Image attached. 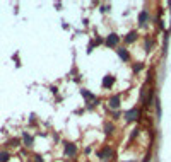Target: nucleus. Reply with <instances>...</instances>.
Here are the masks:
<instances>
[{"mask_svg":"<svg viewBox=\"0 0 171 162\" xmlns=\"http://www.w3.org/2000/svg\"><path fill=\"white\" fill-rule=\"evenodd\" d=\"M139 131H140V128H133L132 130V133H130V138H137V135H139Z\"/></svg>","mask_w":171,"mask_h":162,"instance_id":"obj_16","label":"nucleus"},{"mask_svg":"<svg viewBox=\"0 0 171 162\" xmlns=\"http://www.w3.org/2000/svg\"><path fill=\"white\" fill-rule=\"evenodd\" d=\"M113 84H115V77H113V75H106V77L103 79V87L110 89Z\"/></svg>","mask_w":171,"mask_h":162,"instance_id":"obj_10","label":"nucleus"},{"mask_svg":"<svg viewBox=\"0 0 171 162\" xmlns=\"http://www.w3.org/2000/svg\"><path fill=\"white\" fill-rule=\"evenodd\" d=\"M135 39H137V31H130L128 34L125 36V39H123V41H125V43H133Z\"/></svg>","mask_w":171,"mask_h":162,"instance_id":"obj_12","label":"nucleus"},{"mask_svg":"<svg viewBox=\"0 0 171 162\" xmlns=\"http://www.w3.org/2000/svg\"><path fill=\"white\" fill-rule=\"evenodd\" d=\"M81 94H82V97H84L86 101H94V94H93V92H89L87 89H82Z\"/></svg>","mask_w":171,"mask_h":162,"instance_id":"obj_14","label":"nucleus"},{"mask_svg":"<svg viewBox=\"0 0 171 162\" xmlns=\"http://www.w3.org/2000/svg\"><path fill=\"white\" fill-rule=\"evenodd\" d=\"M127 162H135V160H127Z\"/></svg>","mask_w":171,"mask_h":162,"instance_id":"obj_19","label":"nucleus"},{"mask_svg":"<svg viewBox=\"0 0 171 162\" xmlns=\"http://www.w3.org/2000/svg\"><path fill=\"white\" fill-rule=\"evenodd\" d=\"M33 143H34V136L29 135L28 131H23V145H24V147H28V149H31Z\"/></svg>","mask_w":171,"mask_h":162,"instance_id":"obj_4","label":"nucleus"},{"mask_svg":"<svg viewBox=\"0 0 171 162\" xmlns=\"http://www.w3.org/2000/svg\"><path fill=\"white\" fill-rule=\"evenodd\" d=\"M118 43H120V36L116 34V32L108 34L106 39H104V45H106L108 48H118Z\"/></svg>","mask_w":171,"mask_h":162,"instance_id":"obj_1","label":"nucleus"},{"mask_svg":"<svg viewBox=\"0 0 171 162\" xmlns=\"http://www.w3.org/2000/svg\"><path fill=\"white\" fill-rule=\"evenodd\" d=\"M33 159H34L33 162H43V157H41V155H34Z\"/></svg>","mask_w":171,"mask_h":162,"instance_id":"obj_18","label":"nucleus"},{"mask_svg":"<svg viewBox=\"0 0 171 162\" xmlns=\"http://www.w3.org/2000/svg\"><path fill=\"white\" fill-rule=\"evenodd\" d=\"M108 104H110L111 109L118 111L120 109V104H122V99H120V96H111L110 101H108Z\"/></svg>","mask_w":171,"mask_h":162,"instance_id":"obj_5","label":"nucleus"},{"mask_svg":"<svg viewBox=\"0 0 171 162\" xmlns=\"http://www.w3.org/2000/svg\"><path fill=\"white\" fill-rule=\"evenodd\" d=\"M145 67V65L144 63H135V65H133V67H132V70H133V74H139V72L140 70H142V68Z\"/></svg>","mask_w":171,"mask_h":162,"instance_id":"obj_15","label":"nucleus"},{"mask_svg":"<svg viewBox=\"0 0 171 162\" xmlns=\"http://www.w3.org/2000/svg\"><path fill=\"white\" fill-rule=\"evenodd\" d=\"M152 97H154V89H149V91H147V99L144 101V106H145V107H149V106H151Z\"/></svg>","mask_w":171,"mask_h":162,"instance_id":"obj_11","label":"nucleus"},{"mask_svg":"<svg viewBox=\"0 0 171 162\" xmlns=\"http://www.w3.org/2000/svg\"><path fill=\"white\" fill-rule=\"evenodd\" d=\"M9 160H10L9 150H0V162H9Z\"/></svg>","mask_w":171,"mask_h":162,"instance_id":"obj_13","label":"nucleus"},{"mask_svg":"<svg viewBox=\"0 0 171 162\" xmlns=\"http://www.w3.org/2000/svg\"><path fill=\"white\" fill-rule=\"evenodd\" d=\"M149 21V12L147 10H142V12L139 14V26H145Z\"/></svg>","mask_w":171,"mask_h":162,"instance_id":"obj_8","label":"nucleus"},{"mask_svg":"<svg viewBox=\"0 0 171 162\" xmlns=\"http://www.w3.org/2000/svg\"><path fill=\"white\" fill-rule=\"evenodd\" d=\"M77 152H79V147L75 145V143H68V142H65V147H63V154L67 157H75L77 155Z\"/></svg>","mask_w":171,"mask_h":162,"instance_id":"obj_2","label":"nucleus"},{"mask_svg":"<svg viewBox=\"0 0 171 162\" xmlns=\"http://www.w3.org/2000/svg\"><path fill=\"white\" fill-rule=\"evenodd\" d=\"M120 116H122V113H120V111H115V113H113V120H115V121L118 120Z\"/></svg>","mask_w":171,"mask_h":162,"instance_id":"obj_17","label":"nucleus"},{"mask_svg":"<svg viewBox=\"0 0 171 162\" xmlns=\"http://www.w3.org/2000/svg\"><path fill=\"white\" fill-rule=\"evenodd\" d=\"M139 118H140V111L137 109V107H133V109H130V111L125 113V121L127 123H132V121L139 120Z\"/></svg>","mask_w":171,"mask_h":162,"instance_id":"obj_3","label":"nucleus"},{"mask_svg":"<svg viewBox=\"0 0 171 162\" xmlns=\"http://www.w3.org/2000/svg\"><path fill=\"white\" fill-rule=\"evenodd\" d=\"M111 155H113V150H111L108 145H104L103 150H101V154H99V157H101V159H110Z\"/></svg>","mask_w":171,"mask_h":162,"instance_id":"obj_7","label":"nucleus"},{"mask_svg":"<svg viewBox=\"0 0 171 162\" xmlns=\"http://www.w3.org/2000/svg\"><path fill=\"white\" fill-rule=\"evenodd\" d=\"M116 55H118L120 58L123 60V62H130V53H128V50H125V48H116Z\"/></svg>","mask_w":171,"mask_h":162,"instance_id":"obj_6","label":"nucleus"},{"mask_svg":"<svg viewBox=\"0 0 171 162\" xmlns=\"http://www.w3.org/2000/svg\"><path fill=\"white\" fill-rule=\"evenodd\" d=\"M103 128H104V133H106V135H111V133L116 130L115 128V123H111V121H104Z\"/></svg>","mask_w":171,"mask_h":162,"instance_id":"obj_9","label":"nucleus"}]
</instances>
